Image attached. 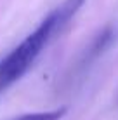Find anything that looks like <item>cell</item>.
<instances>
[{
  "mask_svg": "<svg viewBox=\"0 0 118 120\" xmlns=\"http://www.w3.org/2000/svg\"><path fill=\"white\" fill-rule=\"evenodd\" d=\"M83 4L85 0H64L35 28V31L0 59V94L31 68L49 42L68 26Z\"/></svg>",
  "mask_w": 118,
  "mask_h": 120,
  "instance_id": "cell-1",
  "label": "cell"
},
{
  "mask_svg": "<svg viewBox=\"0 0 118 120\" xmlns=\"http://www.w3.org/2000/svg\"><path fill=\"white\" fill-rule=\"evenodd\" d=\"M66 113V108L50 110V111H36V113H26L14 120H61L63 115Z\"/></svg>",
  "mask_w": 118,
  "mask_h": 120,
  "instance_id": "cell-2",
  "label": "cell"
}]
</instances>
